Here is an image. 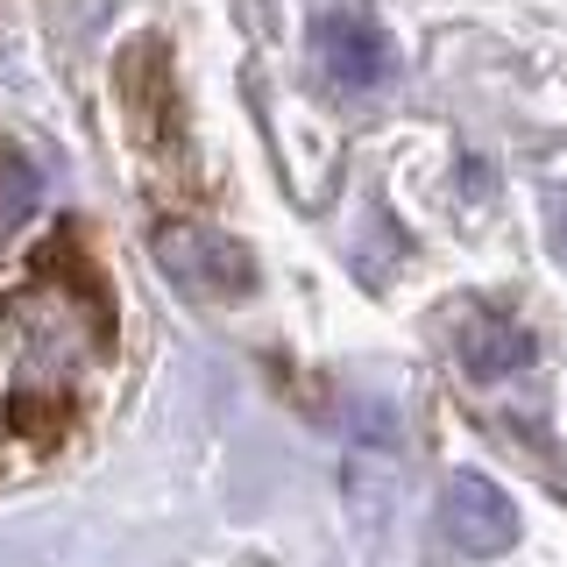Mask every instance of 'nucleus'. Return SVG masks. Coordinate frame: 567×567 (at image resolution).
Returning <instances> with one entry per match:
<instances>
[{
    "mask_svg": "<svg viewBox=\"0 0 567 567\" xmlns=\"http://www.w3.org/2000/svg\"><path fill=\"white\" fill-rule=\"evenodd\" d=\"M150 248H156V270H164L177 291L206 298V306H241L256 291V262L235 235L206 220H156L150 227Z\"/></svg>",
    "mask_w": 567,
    "mask_h": 567,
    "instance_id": "f257e3e1",
    "label": "nucleus"
},
{
    "mask_svg": "<svg viewBox=\"0 0 567 567\" xmlns=\"http://www.w3.org/2000/svg\"><path fill=\"white\" fill-rule=\"evenodd\" d=\"M312 58L327 71L333 93H354V100H377L398 85V43H390V29L377 14L362 8H327L312 22Z\"/></svg>",
    "mask_w": 567,
    "mask_h": 567,
    "instance_id": "f03ea898",
    "label": "nucleus"
},
{
    "mask_svg": "<svg viewBox=\"0 0 567 567\" xmlns=\"http://www.w3.org/2000/svg\"><path fill=\"white\" fill-rule=\"evenodd\" d=\"M440 525L468 560H504L518 546V504L489 483L483 468H454L440 489Z\"/></svg>",
    "mask_w": 567,
    "mask_h": 567,
    "instance_id": "7ed1b4c3",
    "label": "nucleus"
},
{
    "mask_svg": "<svg viewBox=\"0 0 567 567\" xmlns=\"http://www.w3.org/2000/svg\"><path fill=\"white\" fill-rule=\"evenodd\" d=\"M447 319H454V362H461V377L496 383V377H511V369L532 362V333H525L511 312H496V306H461V312H447Z\"/></svg>",
    "mask_w": 567,
    "mask_h": 567,
    "instance_id": "20e7f679",
    "label": "nucleus"
},
{
    "mask_svg": "<svg viewBox=\"0 0 567 567\" xmlns=\"http://www.w3.org/2000/svg\"><path fill=\"white\" fill-rule=\"evenodd\" d=\"M0 425H8V440H22V447L50 454V447H64L71 425H79V390L8 383V398H0Z\"/></svg>",
    "mask_w": 567,
    "mask_h": 567,
    "instance_id": "39448f33",
    "label": "nucleus"
},
{
    "mask_svg": "<svg viewBox=\"0 0 567 567\" xmlns=\"http://www.w3.org/2000/svg\"><path fill=\"white\" fill-rule=\"evenodd\" d=\"M121 106H128L142 142L171 135V79H164V50L156 43H142L135 58H121Z\"/></svg>",
    "mask_w": 567,
    "mask_h": 567,
    "instance_id": "423d86ee",
    "label": "nucleus"
},
{
    "mask_svg": "<svg viewBox=\"0 0 567 567\" xmlns=\"http://www.w3.org/2000/svg\"><path fill=\"white\" fill-rule=\"evenodd\" d=\"M35 213H43V171H35L29 150L0 142V262H8L14 241L35 227Z\"/></svg>",
    "mask_w": 567,
    "mask_h": 567,
    "instance_id": "0eeeda50",
    "label": "nucleus"
},
{
    "mask_svg": "<svg viewBox=\"0 0 567 567\" xmlns=\"http://www.w3.org/2000/svg\"><path fill=\"white\" fill-rule=\"evenodd\" d=\"M546 241H554V256L567 262V185L546 192Z\"/></svg>",
    "mask_w": 567,
    "mask_h": 567,
    "instance_id": "6e6552de",
    "label": "nucleus"
}]
</instances>
